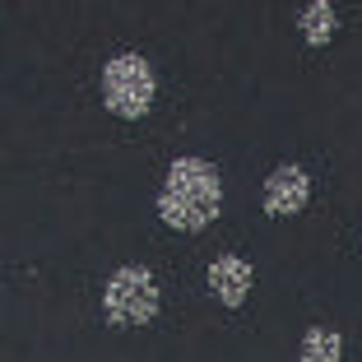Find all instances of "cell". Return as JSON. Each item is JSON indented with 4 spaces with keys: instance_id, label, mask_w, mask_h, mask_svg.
<instances>
[{
    "instance_id": "6da1fadb",
    "label": "cell",
    "mask_w": 362,
    "mask_h": 362,
    "mask_svg": "<svg viewBox=\"0 0 362 362\" xmlns=\"http://www.w3.org/2000/svg\"><path fill=\"white\" fill-rule=\"evenodd\" d=\"M223 209V177L218 168L195 153L177 158L168 168V181H163V195H158V214L163 223H172L177 233H200L218 218Z\"/></svg>"
},
{
    "instance_id": "7a4b0ae2",
    "label": "cell",
    "mask_w": 362,
    "mask_h": 362,
    "mask_svg": "<svg viewBox=\"0 0 362 362\" xmlns=\"http://www.w3.org/2000/svg\"><path fill=\"white\" fill-rule=\"evenodd\" d=\"M153 93H158V84H153V65L144 61V56L126 52V56H112V61L103 65L107 112H117V117H126V121H139L153 107Z\"/></svg>"
},
{
    "instance_id": "3957f363",
    "label": "cell",
    "mask_w": 362,
    "mask_h": 362,
    "mask_svg": "<svg viewBox=\"0 0 362 362\" xmlns=\"http://www.w3.org/2000/svg\"><path fill=\"white\" fill-rule=\"evenodd\" d=\"M103 311L121 330L149 325L158 316V284H153V274L144 265H121L103 288Z\"/></svg>"
},
{
    "instance_id": "277c9868",
    "label": "cell",
    "mask_w": 362,
    "mask_h": 362,
    "mask_svg": "<svg viewBox=\"0 0 362 362\" xmlns=\"http://www.w3.org/2000/svg\"><path fill=\"white\" fill-rule=\"evenodd\" d=\"M265 214H274V218H293V214L307 209L311 200V177L298 168V163H284V168H274L265 177Z\"/></svg>"
},
{
    "instance_id": "5b68a950",
    "label": "cell",
    "mask_w": 362,
    "mask_h": 362,
    "mask_svg": "<svg viewBox=\"0 0 362 362\" xmlns=\"http://www.w3.org/2000/svg\"><path fill=\"white\" fill-rule=\"evenodd\" d=\"M209 288L223 307H242L246 293H251V265L242 256H218L209 265Z\"/></svg>"
},
{
    "instance_id": "8992f818",
    "label": "cell",
    "mask_w": 362,
    "mask_h": 362,
    "mask_svg": "<svg viewBox=\"0 0 362 362\" xmlns=\"http://www.w3.org/2000/svg\"><path fill=\"white\" fill-rule=\"evenodd\" d=\"M334 28H339V14H334L330 0H311L307 10H302V37L311 47H325L334 37Z\"/></svg>"
},
{
    "instance_id": "52a82bcc",
    "label": "cell",
    "mask_w": 362,
    "mask_h": 362,
    "mask_svg": "<svg viewBox=\"0 0 362 362\" xmlns=\"http://www.w3.org/2000/svg\"><path fill=\"white\" fill-rule=\"evenodd\" d=\"M302 362H344V339L325 325H311L302 339Z\"/></svg>"
}]
</instances>
